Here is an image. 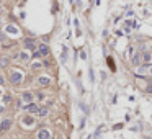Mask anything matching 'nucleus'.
I'll return each instance as SVG.
<instances>
[{
  "label": "nucleus",
  "instance_id": "1",
  "mask_svg": "<svg viewBox=\"0 0 152 139\" xmlns=\"http://www.w3.org/2000/svg\"><path fill=\"white\" fill-rule=\"evenodd\" d=\"M49 54V48L46 44H43V46H39V49L35 52V57H43V56H48Z\"/></svg>",
  "mask_w": 152,
  "mask_h": 139
},
{
  "label": "nucleus",
  "instance_id": "11",
  "mask_svg": "<svg viewBox=\"0 0 152 139\" xmlns=\"http://www.w3.org/2000/svg\"><path fill=\"white\" fill-rule=\"evenodd\" d=\"M23 123L25 124H33V118H31V116H25V118H23Z\"/></svg>",
  "mask_w": 152,
  "mask_h": 139
},
{
  "label": "nucleus",
  "instance_id": "7",
  "mask_svg": "<svg viewBox=\"0 0 152 139\" xmlns=\"http://www.w3.org/2000/svg\"><path fill=\"white\" fill-rule=\"evenodd\" d=\"M141 59H142V57H141V54H139V52H136V54L132 56V64H134V65H139V64L142 62Z\"/></svg>",
  "mask_w": 152,
  "mask_h": 139
},
{
  "label": "nucleus",
  "instance_id": "16",
  "mask_svg": "<svg viewBox=\"0 0 152 139\" xmlns=\"http://www.w3.org/2000/svg\"><path fill=\"white\" fill-rule=\"evenodd\" d=\"M108 64H110V67H111V69H115V64H113V59H111V57H108Z\"/></svg>",
  "mask_w": 152,
  "mask_h": 139
},
{
  "label": "nucleus",
  "instance_id": "12",
  "mask_svg": "<svg viewBox=\"0 0 152 139\" xmlns=\"http://www.w3.org/2000/svg\"><path fill=\"white\" fill-rule=\"evenodd\" d=\"M0 65H2V67H7V65H8V59H7V57H2V59H0Z\"/></svg>",
  "mask_w": 152,
  "mask_h": 139
},
{
  "label": "nucleus",
  "instance_id": "10",
  "mask_svg": "<svg viewBox=\"0 0 152 139\" xmlns=\"http://www.w3.org/2000/svg\"><path fill=\"white\" fill-rule=\"evenodd\" d=\"M31 98H33V95H31L30 92H26V93H23V100H25V102H31Z\"/></svg>",
  "mask_w": 152,
  "mask_h": 139
},
{
  "label": "nucleus",
  "instance_id": "15",
  "mask_svg": "<svg viewBox=\"0 0 152 139\" xmlns=\"http://www.w3.org/2000/svg\"><path fill=\"white\" fill-rule=\"evenodd\" d=\"M144 62H151V54H149V52L144 54Z\"/></svg>",
  "mask_w": 152,
  "mask_h": 139
},
{
  "label": "nucleus",
  "instance_id": "14",
  "mask_svg": "<svg viewBox=\"0 0 152 139\" xmlns=\"http://www.w3.org/2000/svg\"><path fill=\"white\" fill-rule=\"evenodd\" d=\"M7 30L10 31V33H18V28H15V26H8Z\"/></svg>",
  "mask_w": 152,
  "mask_h": 139
},
{
  "label": "nucleus",
  "instance_id": "18",
  "mask_svg": "<svg viewBox=\"0 0 152 139\" xmlns=\"http://www.w3.org/2000/svg\"><path fill=\"white\" fill-rule=\"evenodd\" d=\"M147 92H151V93H152V84H149V87H147Z\"/></svg>",
  "mask_w": 152,
  "mask_h": 139
},
{
  "label": "nucleus",
  "instance_id": "4",
  "mask_svg": "<svg viewBox=\"0 0 152 139\" xmlns=\"http://www.w3.org/2000/svg\"><path fill=\"white\" fill-rule=\"evenodd\" d=\"M10 126H12V121H10V119H5V121H2V123H0V133H5V131L10 128Z\"/></svg>",
  "mask_w": 152,
  "mask_h": 139
},
{
  "label": "nucleus",
  "instance_id": "17",
  "mask_svg": "<svg viewBox=\"0 0 152 139\" xmlns=\"http://www.w3.org/2000/svg\"><path fill=\"white\" fill-rule=\"evenodd\" d=\"M10 100H12V97H10V95H7V97H5V102H7V103H10Z\"/></svg>",
  "mask_w": 152,
  "mask_h": 139
},
{
  "label": "nucleus",
  "instance_id": "19",
  "mask_svg": "<svg viewBox=\"0 0 152 139\" xmlns=\"http://www.w3.org/2000/svg\"><path fill=\"white\" fill-rule=\"evenodd\" d=\"M3 82H5V79H3V77L0 75V85H3Z\"/></svg>",
  "mask_w": 152,
  "mask_h": 139
},
{
  "label": "nucleus",
  "instance_id": "9",
  "mask_svg": "<svg viewBox=\"0 0 152 139\" xmlns=\"http://www.w3.org/2000/svg\"><path fill=\"white\" fill-rule=\"evenodd\" d=\"M39 84H41V85H49V84H51V80H49V79H46V77H39Z\"/></svg>",
  "mask_w": 152,
  "mask_h": 139
},
{
  "label": "nucleus",
  "instance_id": "2",
  "mask_svg": "<svg viewBox=\"0 0 152 139\" xmlns=\"http://www.w3.org/2000/svg\"><path fill=\"white\" fill-rule=\"evenodd\" d=\"M137 74H139V75L152 74V65L147 64V65H141V67H137Z\"/></svg>",
  "mask_w": 152,
  "mask_h": 139
},
{
  "label": "nucleus",
  "instance_id": "13",
  "mask_svg": "<svg viewBox=\"0 0 152 139\" xmlns=\"http://www.w3.org/2000/svg\"><path fill=\"white\" fill-rule=\"evenodd\" d=\"M39 116H46V114H48V108H39Z\"/></svg>",
  "mask_w": 152,
  "mask_h": 139
},
{
  "label": "nucleus",
  "instance_id": "6",
  "mask_svg": "<svg viewBox=\"0 0 152 139\" xmlns=\"http://www.w3.org/2000/svg\"><path fill=\"white\" fill-rule=\"evenodd\" d=\"M26 111H30V113H39V106H36V105L30 103L28 106H25Z\"/></svg>",
  "mask_w": 152,
  "mask_h": 139
},
{
  "label": "nucleus",
  "instance_id": "3",
  "mask_svg": "<svg viewBox=\"0 0 152 139\" xmlns=\"http://www.w3.org/2000/svg\"><path fill=\"white\" fill-rule=\"evenodd\" d=\"M21 77H23V75H21V72H13V74L10 75V80L13 82V84H20V82H21Z\"/></svg>",
  "mask_w": 152,
  "mask_h": 139
},
{
  "label": "nucleus",
  "instance_id": "8",
  "mask_svg": "<svg viewBox=\"0 0 152 139\" xmlns=\"http://www.w3.org/2000/svg\"><path fill=\"white\" fill-rule=\"evenodd\" d=\"M25 46L28 48V49H35V43H33V40H25Z\"/></svg>",
  "mask_w": 152,
  "mask_h": 139
},
{
  "label": "nucleus",
  "instance_id": "5",
  "mask_svg": "<svg viewBox=\"0 0 152 139\" xmlns=\"http://www.w3.org/2000/svg\"><path fill=\"white\" fill-rule=\"evenodd\" d=\"M38 139H51L49 131H46V129H41L39 133H38Z\"/></svg>",
  "mask_w": 152,
  "mask_h": 139
}]
</instances>
